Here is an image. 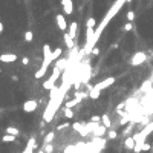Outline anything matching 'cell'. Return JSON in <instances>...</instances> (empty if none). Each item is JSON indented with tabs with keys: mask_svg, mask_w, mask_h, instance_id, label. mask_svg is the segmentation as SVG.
<instances>
[{
	"mask_svg": "<svg viewBox=\"0 0 153 153\" xmlns=\"http://www.w3.org/2000/svg\"><path fill=\"white\" fill-rule=\"evenodd\" d=\"M65 96L66 94H63L60 91V87H54L51 89V95H49V103L46 106V109H44L43 112V121H46V123H51L54 120V116H55L57 110L61 107V103L65 101Z\"/></svg>",
	"mask_w": 153,
	"mask_h": 153,
	"instance_id": "6da1fadb",
	"label": "cell"
},
{
	"mask_svg": "<svg viewBox=\"0 0 153 153\" xmlns=\"http://www.w3.org/2000/svg\"><path fill=\"white\" fill-rule=\"evenodd\" d=\"M124 3H127V0H116V2L112 5V8L109 11L106 12V15H104V19L100 22V25H98V28H95V34H94V37H95V40L98 41L100 40V37H101V34H103V31L106 29V26L109 25V22L113 19V17L118 14V11L123 8V5Z\"/></svg>",
	"mask_w": 153,
	"mask_h": 153,
	"instance_id": "7a4b0ae2",
	"label": "cell"
},
{
	"mask_svg": "<svg viewBox=\"0 0 153 153\" xmlns=\"http://www.w3.org/2000/svg\"><path fill=\"white\" fill-rule=\"evenodd\" d=\"M61 74H63V70H61L60 67H57V66H54V69H52V74H51V77L46 80V81L43 83V87L46 89V91H51V89H54V87H55L57 80L61 77Z\"/></svg>",
	"mask_w": 153,
	"mask_h": 153,
	"instance_id": "3957f363",
	"label": "cell"
},
{
	"mask_svg": "<svg viewBox=\"0 0 153 153\" xmlns=\"http://www.w3.org/2000/svg\"><path fill=\"white\" fill-rule=\"evenodd\" d=\"M52 63H54V58H52V48L49 46V44H44V46H43V61H41V65L46 66V67H49Z\"/></svg>",
	"mask_w": 153,
	"mask_h": 153,
	"instance_id": "277c9868",
	"label": "cell"
},
{
	"mask_svg": "<svg viewBox=\"0 0 153 153\" xmlns=\"http://www.w3.org/2000/svg\"><path fill=\"white\" fill-rule=\"evenodd\" d=\"M144 61H147V54L139 51V52H135L133 54V57L130 58V65L132 66H141Z\"/></svg>",
	"mask_w": 153,
	"mask_h": 153,
	"instance_id": "5b68a950",
	"label": "cell"
},
{
	"mask_svg": "<svg viewBox=\"0 0 153 153\" xmlns=\"http://www.w3.org/2000/svg\"><path fill=\"white\" fill-rule=\"evenodd\" d=\"M37 107H38V101H35V100H26L22 106V109L25 113H32L37 110Z\"/></svg>",
	"mask_w": 153,
	"mask_h": 153,
	"instance_id": "8992f818",
	"label": "cell"
},
{
	"mask_svg": "<svg viewBox=\"0 0 153 153\" xmlns=\"http://www.w3.org/2000/svg\"><path fill=\"white\" fill-rule=\"evenodd\" d=\"M61 8H63V12L66 15L74 14V0H60Z\"/></svg>",
	"mask_w": 153,
	"mask_h": 153,
	"instance_id": "52a82bcc",
	"label": "cell"
},
{
	"mask_svg": "<svg viewBox=\"0 0 153 153\" xmlns=\"http://www.w3.org/2000/svg\"><path fill=\"white\" fill-rule=\"evenodd\" d=\"M115 83V77H107V78H104L103 81H100V83H96L95 86L100 89V91H104V89H107V87H110L112 84Z\"/></svg>",
	"mask_w": 153,
	"mask_h": 153,
	"instance_id": "ba28073f",
	"label": "cell"
},
{
	"mask_svg": "<svg viewBox=\"0 0 153 153\" xmlns=\"http://www.w3.org/2000/svg\"><path fill=\"white\" fill-rule=\"evenodd\" d=\"M55 20H57L58 29H61V31H66V29H67V22H66V17L63 15V14H57Z\"/></svg>",
	"mask_w": 153,
	"mask_h": 153,
	"instance_id": "9c48e42d",
	"label": "cell"
},
{
	"mask_svg": "<svg viewBox=\"0 0 153 153\" xmlns=\"http://www.w3.org/2000/svg\"><path fill=\"white\" fill-rule=\"evenodd\" d=\"M0 61L9 65V63L17 61V55H15V54H0Z\"/></svg>",
	"mask_w": 153,
	"mask_h": 153,
	"instance_id": "30bf717a",
	"label": "cell"
},
{
	"mask_svg": "<svg viewBox=\"0 0 153 153\" xmlns=\"http://www.w3.org/2000/svg\"><path fill=\"white\" fill-rule=\"evenodd\" d=\"M106 133H107V127H106L104 124H98L96 127H95V130H94L95 138H103Z\"/></svg>",
	"mask_w": 153,
	"mask_h": 153,
	"instance_id": "8fae6325",
	"label": "cell"
},
{
	"mask_svg": "<svg viewBox=\"0 0 153 153\" xmlns=\"http://www.w3.org/2000/svg\"><path fill=\"white\" fill-rule=\"evenodd\" d=\"M74 130H77L81 136H86L89 133L87 129H86V124H83V123H74Z\"/></svg>",
	"mask_w": 153,
	"mask_h": 153,
	"instance_id": "7c38bea8",
	"label": "cell"
},
{
	"mask_svg": "<svg viewBox=\"0 0 153 153\" xmlns=\"http://www.w3.org/2000/svg\"><path fill=\"white\" fill-rule=\"evenodd\" d=\"M63 37H65V44H66V46H67L69 49H72V48L75 46V43H74V37H72V35H70L69 32H66V31H65V35H63Z\"/></svg>",
	"mask_w": 153,
	"mask_h": 153,
	"instance_id": "4fadbf2b",
	"label": "cell"
},
{
	"mask_svg": "<svg viewBox=\"0 0 153 153\" xmlns=\"http://www.w3.org/2000/svg\"><path fill=\"white\" fill-rule=\"evenodd\" d=\"M54 66H57V67H60L61 70H65L67 66H69V60L67 58H58V60H55V65H54Z\"/></svg>",
	"mask_w": 153,
	"mask_h": 153,
	"instance_id": "5bb4252c",
	"label": "cell"
},
{
	"mask_svg": "<svg viewBox=\"0 0 153 153\" xmlns=\"http://www.w3.org/2000/svg\"><path fill=\"white\" fill-rule=\"evenodd\" d=\"M100 95H101V91L94 84V87L89 91V98H91V100H98V98H100Z\"/></svg>",
	"mask_w": 153,
	"mask_h": 153,
	"instance_id": "9a60e30c",
	"label": "cell"
},
{
	"mask_svg": "<svg viewBox=\"0 0 153 153\" xmlns=\"http://www.w3.org/2000/svg\"><path fill=\"white\" fill-rule=\"evenodd\" d=\"M124 147L127 149V150H133V147H135V138L133 136H127V138H125Z\"/></svg>",
	"mask_w": 153,
	"mask_h": 153,
	"instance_id": "2e32d148",
	"label": "cell"
},
{
	"mask_svg": "<svg viewBox=\"0 0 153 153\" xmlns=\"http://www.w3.org/2000/svg\"><path fill=\"white\" fill-rule=\"evenodd\" d=\"M81 101H83L81 98H78V96H75L74 100H69V101H66L65 107H70V109H72V107H75L77 104H80V103H81Z\"/></svg>",
	"mask_w": 153,
	"mask_h": 153,
	"instance_id": "e0dca14e",
	"label": "cell"
},
{
	"mask_svg": "<svg viewBox=\"0 0 153 153\" xmlns=\"http://www.w3.org/2000/svg\"><path fill=\"white\" fill-rule=\"evenodd\" d=\"M48 69L49 67H46V66H43L41 65V67L37 70V72H35V78H37V80H40V78H43L44 75H46V72H48Z\"/></svg>",
	"mask_w": 153,
	"mask_h": 153,
	"instance_id": "ac0fdd59",
	"label": "cell"
},
{
	"mask_svg": "<svg viewBox=\"0 0 153 153\" xmlns=\"http://www.w3.org/2000/svg\"><path fill=\"white\" fill-rule=\"evenodd\" d=\"M77 29H78V23H77V22H72V23L69 25V31H67V32L75 38V35H77Z\"/></svg>",
	"mask_w": 153,
	"mask_h": 153,
	"instance_id": "d6986e66",
	"label": "cell"
},
{
	"mask_svg": "<svg viewBox=\"0 0 153 153\" xmlns=\"http://www.w3.org/2000/svg\"><path fill=\"white\" fill-rule=\"evenodd\" d=\"M61 54H63V49H61V48H55V49H52V58H54V61L58 60V58L61 57Z\"/></svg>",
	"mask_w": 153,
	"mask_h": 153,
	"instance_id": "ffe728a7",
	"label": "cell"
},
{
	"mask_svg": "<svg viewBox=\"0 0 153 153\" xmlns=\"http://www.w3.org/2000/svg\"><path fill=\"white\" fill-rule=\"evenodd\" d=\"M15 135H11V133H6V135H3V136H2V141L3 142H14L15 141Z\"/></svg>",
	"mask_w": 153,
	"mask_h": 153,
	"instance_id": "44dd1931",
	"label": "cell"
},
{
	"mask_svg": "<svg viewBox=\"0 0 153 153\" xmlns=\"http://www.w3.org/2000/svg\"><path fill=\"white\" fill-rule=\"evenodd\" d=\"M101 123L106 125V127L107 129H110V118H109V115H107V113H104V115H101Z\"/></svg>",
	"mask_w": 153,
	"mask_h": 153,
	"instance_id": "7402d4cb",
	"label": "cell"
},
{
	"mask_svg": "<svg viewBox=\"0 0 153 153\" xmlns=\"http://www.w3.org/2000/svg\"><path fill=\"white\" fill-rule=\"evenodd\" d=\"M54 138H55V133H54V132H49V133H46V135H44V144H49V142H52V141H54Z\"/></svg>",
	"mask_w": 153,
	"mask_h": 153,
	"instance_id": "603a6c76",
	"label": "cell"
},
{
	"mask_svg": "<svg viewBox=\"0 0 153 153\" xmlns=\"http://www.w3.org/2000/svg\"><path fill=\"white\" fill-rule=\"evenodd\" d=\"M63 110H65V116H66L67 120L74 118V110H72L70 107H63Z\"/></svg>",
	"mask_w": 153,
	"mask_h": 153,
	"instance_id": "cb8c5ba5",
	"label": "cell"
},
{
	"mask_svg": "<svg viewBox=\"0 0 153 153\" xmlns=\"http://www.w3.org/2000/svg\"><path fill=\"white\" fill-rule=\"evenodd\" d=\"M78 147H80V144L78 146H69V147H66L65 149V153H81V152H78Z\"/></svg>",
	"mask_w": 153,
	"mask_h": 153,
	"instance_id": "d4e9b609",
	"label": "cell"
},
{
	"mask_svg": "<svg viewBox=\"0 0 153 153\" xmlns=\"http://www.w3.org/2000/svg\"><path fill=\"white\" fill-rule=\"evenodd\" d=\"M107 138H109V139H116V138H118V132H116V130H107Z\"/></svg>",
	"mask_w": 153,
	"mask_h": 153,
	"instance_id": "484cf974",
	"label": "cell"
},
{
	"mask_svg": "<svg viewBox=\"0 0 153 153\" xmlns=\"http://www.w3.org/2000/svg\"><path fill=\"white\" fill-rule=\"evenodd\" d=\"M6 133H11V135H15V136H19V135H20V130L17 129V127H12V125H11V127L6 129Z\"/></svg>",
	"mask_w": 153,
	"mask_h": 153,
	"instance_id": "4316f807",
	"label": "cell"
},
{
	"mask_svg": "<svg viewBox=\"0 0 153 153\" xmlns=\"http://www.w3.org/2000/svg\"><path fill=\"white\" fill-rule=\"evenodd\" d=\"M95 26H96V20L94 19V17L87 19V22H86V28H95Z\"/></svg>",
	"mask_w": 153,
	"mask_h": 153,
	"instance_id": "83f0119b",
	"label": "cell"
},
{
	"mask_svg": "<svg viewBox=\"0 0 153 153\" xmlns=\"http://www.w3.org/2000/svg\"><path fill=\"white\" fill-rule=\"evenodd\" d=\"M32 40H34L32 31H26V32H25V41H32Z\"/></svg>",
	"mask_w": 153,
	"mask_h": 153,
	"instance_id": "f1b7e54d",
	"label": "cell"
},
{
	"mask_svg": "<svg viewBox=\"0 0 153 153\" xmlns=\"http://www.w3.org/2000/svg\"><path fill=\"white\" fill-rule=\"evenodd\" d=\"M43 150L46 152V153H52V152H54V146H52V142H49V144H44Z\"/></svg>",
	"mask_w": 153,
	"mask_h": 153,
	"instance_id": "f546056e",
	"label": "cell"
},
{
	"mask_svg": "<svg viewBox=\"0 0 153 153\" xmlns=\"http://www.w3.org/2000/svg\"><path fill=\"white\" fill-rule=\"evenodd\" d=\"M150 86H152V83H150V81H144V83H142V87H141V91H144V92L149 91Z\"/></svg>",
	"mask_w": 153,
	"mask_h": 153,
	"instance_id": "4dcf8cb0",
	"label": "cell"
},
{
	"mask_svg": "<svg viewBox=\"0 0 153 153\" xmlns=\"http://www.w3.org/2000/svg\"><path fill=\"white\" fill-rule=\"evenodd\" d=\"M69 125H70V123H63V124H58V125H57V130H63V129L69 127Z\"/></svg>",
	"mask_w": 153,
	"mask_h": 153,
	"instance_id": "1f68e13d",
	"label": "cell"
},
{
	"mask_svg": "<svg viewBox=\"0 0 153 153\" xmlns=\"http://www.w3.org/2000/svg\"><path fill=\"white\" fill-rule=\"evenodd\" d=\"M132 29H133V23L132 22H127L124 25V31H132Z\"/></svg>",
	"mask_w": 153,
	"mask_h": 153,
	"instance_id": "d6a6232c",
	"label": "cell"
},
{
	"mask_svg": "<svg viewBox=\"0 0 153 153\" xmlns=\"http://www.w3.org/2000/svg\"><path fill=\"white\" fill-rule=\"evenodd\" d=\"M127 20H129V22H133V20H135V12H133V11H129V12H127Z\"/></svg>",
	"mask_w": 153,
	"mask_h": 153,
	"instance_id": "836d02e7",
	"label": "cell"
},
{
	"mask_svg": "<svg viewBox=\"0 0 153 153\" xmlns=\"http://www.w3.org/2000/svg\"><path fill=\"white\" fill-rule=\"evenodd\" d=\"M91 121H94V123H101V116H100V115H94L92 118H91Z\"/></svg>",
	"mask_w": 153,
	"mask_h": 153,
	"instance_id": "e575fe53",
	"label": "cell"
},
{
	"mask_svg": "<svg viewBox=\"0 0 153 153\" xmlns=\"http://www.w3.org/2000/svg\"><path fill=\"white\" fill-rule=\"evenodd\" d=\"M23 153H34V147L28 144V146L25 147V152H23Z\"/></svg>",
	"mask_w": 153,
	"mask_h": 153,
	"instance_id": "d590c367",
	"label": "cell"
},
{
	"mask_svg": "<svg viewBox=\"0 0 153 153\" xmlns=\"http://www.w3.org/2000/svg\"><path fill=\"white\" fill-rule=\"evenodd\" d=\"M150 147H152V146H150L149 142H144V144H142V152H149Z\"/></svg>",
	"mask_w": 153,
	"mask_h": 153,
	"instance_id": "8d00e7d4",
	"label": "cell"
},
{
	"mask_svg": "<svg viewBox=\"0 0 153 153\" xmlns=\"http://www.w3.org/2000/svg\"><path fill=\"white\" fill-rule=\"evenodd\" d=\"M124 107H125V103L118 104V106H116V113H121V109H124Z\"/></svg>",
	"mask_w": 153,
	"mask_h": 153,
	"instance_id": "74e56055",
	"label": "cell"
},
{
	"mask_svg": "<svg viewBox=\"0 0 153 153\" xmlns=\"http://www.w3.org/2000/svg\"><path fill=\"white\" fill-rule=\"evenodd\" d=\"M98 54H100V48L95 46V48L92 49V54H91V55H98Z\"/></svg>",
	"mask_w": 153,
	"mask_h": 153,
	"instance_id": "f35d334b",
	"label": "cell"
},
{
	"mask_svg": "<svg viewBox=\"0 0 153 153\" xmlns=\"http://www.w3.org/2000/svg\"><path fill=\"white\" fill-rule=\"evenodd\" d=\"M22 63H23V66L29 65V58H28V57H23V58H22Z\"/></svg>",
	"mask_w": 153,
	"mask_h": 153,
	"instance_id": "ab89813d",
	"label": "cell"
},
{
	"mask_svg": "<svg viewBox=\"0 0 153 153\" xmlns=\"http://www.w3.org/2000/svg\"><path fill=\"white\" fill-rule=\"evenodd\" d=\"M130 132H132V124H130V125H129V127H127V129H125V130H124L123 133H124V135H127V133H130Z\"/></svg>",
	"mask_w": 153,
	"mask_h": 153,
	"instance_id": "60d3db41",
	"label": "cell"
},
{
	"mask_svg": "<svg viewBox=\"0 0 153 153\" xmlns=\"http://www.w3.org/2000/svg\"><path fill=\"white\" fill-rule=\"evenodd\" d=\"M3 29H5V26H3V23H2V22H0V34L3 32Z\"/></svg>",
	"mask_w": 153,
	"mask_h": 153,
	"instance_id": "b9f144b4",
	"label": "cell"
},
{
	"mask_svg": "<svg viewBox=\"0 0 153 153\" xmlns=\"http://www.w3.org/2000/svg\"><path fill=\"white\" fill-rule=\"evenodd\" d=\"M12 81H19V77H17V75H12Z\"/></svg>",
	"mask_w": 153,
	"mask_h": 153,
	"instance_id": "7bdbcfd3",
	"label": "cell"
},
{
	"mask_svg": "<svg viewBox=\"0 0 153 153\" xmlns=\"http://www.w3.org/2000/svg\"><path fill=\"white\" fill-rule=\"evenodd\" d=\"M38 153H46V152H44V150H40V152H38Z\"/></svg>",
	"mask_w": 153,
	"mask_h": 153,
	"instance_id": "ee69618b",
	"label": "cell"
},
{
	"mask_svg": "<svg viewBox=\"0 0 153 153\" xmlns=\"http://www.w3.org/2000/svg\"><path fill=\"white\" fill-rule=\"evenodd\" d=\"M0 74H2V69H0Z\"/></svg>",
	"mask_w": 153,
	"mask_h": 153,
	"instance_id": "f6af8a7d",
	"label": "cell"
},
{
	"mask_svg": "<svg viewBox=\"0 0 153 153\" xmlns=\"http://www.w3.org/2000/svg\"><path fill=\"white\" fill-rule=\"evenodd\" d=\"M0 22H2V20H0Z\"/></svg>",
	"mask_w": 153,
	"mask_h": 153,
	"instance_id": "bcb514c9",
	"label": "cell"
}]
</instances>
